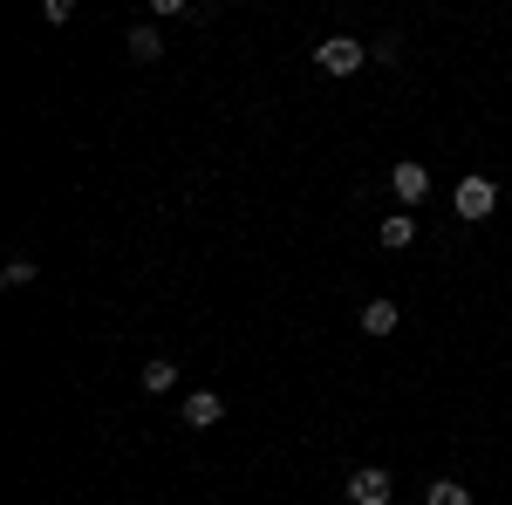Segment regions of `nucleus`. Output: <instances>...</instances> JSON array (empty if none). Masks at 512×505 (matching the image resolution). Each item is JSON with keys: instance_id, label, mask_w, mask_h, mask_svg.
<instances>
[{"instance_id": "f257e3e1", "label": "nucleus", "mask_w": 512, "mask_h": 505, "mask_svg": "<svg viewBox=\"0 0 512 505\" xmlns=\"http://www.w3.org/2000/svg\"><path fill=\"white\" fill-rule=\"evenodd\" d=\"M362 62H369V48H362L355 35H328L315 48V69H321V76H355Z\"/></svg>"}, {"instance_id": "f03ea898", "label": "nucleus", "mask_w": 512, "mask_h": 505, "mask_svg": "<svg viewBox=\"0 0 512 505\" xmlns=\"http://www.w3.org/2000/svg\"><path fill=\"white\" fill-rule=\"evenodd\" d=\"M492 212H499V185H492V178H458V219H492Z\"/></svg>"}, {"instance_id": "7ed1b4c3", "label": "nucleus", "mask_w": 512, "mask_h": 505, "mask_svg": "<svg viewBox=\"0 0 512 505\" xmlns=\"http://www.w3.org/2000/svg\"><path fill=\"white\" fill-rule=\"evenodd\" d=\"M390 192L403 198V212H417V205L431 198V171H424V164H390Z\"/></svg>"}, {"instance_id": "20e7f679", "label": "nucleus", "mask_w": 512, "mask_h": 505, "mask_svg": "<svg viewBox=\"0 0 512 505\" xmlns=\"http://www.w3.org/2000/svg\"><path fill=\"white\" fill-rule=\"evenodd\" d=\"M349 505H390V471L383 465L349 471Z\"/></svg>"}, {"instance_id": "39448f33", "label": "nucleus", "mask_w": 512, "mask_h": 505, "mask_svg": "<svg viewBox=\"0 0 512 505\" xmlns=\"http://www.w3.org/2000/svg\"><path fill=\"white\" fill-rule=\"evenodd\" d=\"M219 417H226V396H219V389H192V396H185V424L192 430H212Z\"/></svg>"}, {"instance_id": "423d86ee", "label": "nucleus", "mask_w": 512, "mask_h": 505, "mask_svg": "<svg viewBox=\"0 0 512 505\" xmlns=\"http://www.w3.org/2000/svg\"><path fill=\"white\" fill-rule=\"evenodd\" d=\"M396 321H403V308H396L390 294H376V301H362V328H369V335H396Z\"/></svg>"}, {"instance_id": "0eeeda50", "label": "nucleus", "mask_w": 512, "mask_h": 505, "mask_svg": "<svg viewBox=\"0 0 512 505\" xmlns=\"http://www.w3.org/2000/svg\"><path fill=\"white\" fill-rule=\"evenodd\" d=\"M376 239H383L390 253H403V246L417 239V212H396V219H383V226H376Z\"/></svg>"}, {"instance_id": "6e6552de", "label": "nucleus", "mask_w": 512, "mask_h": 505, "mask_svg": "<svg viewBox=\"0 0 512 505\" xmlns=\"http://www.w3.org/2000/svg\"><path fill=\"white\" fill-rule=\"evenodd\" d=\"M144 389H151V396H171V389H178V362H171V355H151V362H144Z\"/></svg>"}, {"instance_id": "1a4fd4ad", "label": "nucleus", "mask_w": 512, "mask_h": 505, "mask_svg": "<svg viewBox=\"0 0 512 505\" xmlns=\"http://www.w3.org/2000/svg\"><path fill=\"white\" fill-rule=\"evenodd\" d=\"M158 55H164L158 28H151V21H137V28H130V62H144V69H151V62H158Z\"/></svg>"}, {"instance_id": "9d476101", "label": "nucleus", "mask_w": 512, "mask_h": 505, "mask_svg": "<svg viewBox=\"0 0 512 505\" xmlns=\"http://www.w3.org/2000/svg\"><path fill=\"white\" fill-rule=\"evenodd\" d=\"M424 505H478V499L465 492V485H458V478H437L431 492H424Z\"/></svg>"}, {"instance_id": "9b49d317", "label": "nucleus", "mask_w": 512, "mask_h": 505, "mask_svg": "<svg viewBox=\"0 0 512 505\" xmlns=\"http://www.w3.org/2000/svg\"><path fill=\"white\" fill-rule=\"evenodd\" d=\"M35 260H7V273H0V280H7V287H28V280H35Z\"/></svg>"}, {"instance_id": "f8f14e48", "label": "nucleus", "mask_w": 512, "mask_h": 505, "mask_svg": "<svg viewBox=\"0 0 512 505\" xmlns=\"http://www.w3.org/2000/svg\"><path fill=\"white\" fill-rule=\"evenodd\" d=\"M369 62H403V41H396V35H383L376 48H369Z\"/></svg>"}]
</instances>
